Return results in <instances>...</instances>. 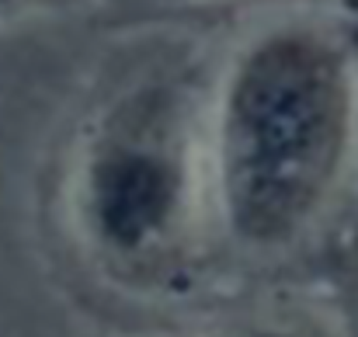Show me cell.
I'll return each mask as SVG.
<instances>
[{
    "instance_id": "cell-1",
    "label": "cell",
    "mask_w": 358,
    "mask_h": 337,
    "mask_svg": "<svg viewBox=\"0 0 358 337\" xmlns=\"http://www.w3.org/2000/svg\"><path fill=\"white\" fill-rule=\"evenodd\" d=\"M206 178L247 254L306 240L358 164V52L334 24L285 17L227 63L209 115Z\"/></svg>"
},
{
    "instance_id": "cell-3",
    "label": "cell",
    "mask_w": 358,
    "mask_h": 337,
    "mask_svg": "<svg viewBox=\"0 0 358 337\" xmlns=\"http://www.w3.org/2000/svg\"><path fill=\"white\" fill-rule=\"evenodd\" d=\"M220 337H334L306 313H254L230 324Z\"/></svg>"
},
{
    "instance_id": "cell-5",
    "label": "cell",
    "mask_w": 358,
    "mask_h": 337,
    "mask_svg": "<svg viewBox=\"0 0 358 337\" xmlns=\"http://www.w3.org/2000/svg\"><path fill=\"white\" fill-rule=\"evenodd\" d=\"M10 3H14V0H0V10H3V7H10Z\"/></svg>"
},
{
    "instance_id": "cell-2",
    "label": "cell",
    "mask_w": 358,
    "mask_h": 337,
    "mask_svg": "<svg viewBox=\"0 0 358 337\" xmlns=\"http://www.w3.org/2000/svg\"><path fill=\"white\" fill-rule=\"evenodd\" d=\"M199 146L185 94L143 80L98 115L77 160V220L115 271H160L188 243Z\"/></svg>"
},
{
    "instance_id": "cell-4",
    "label": "cell",
    "mask_w": 358,
    "mask_h": 337,
    "mask_svg": "<svg viewBox=\"0 0 358 337\" xmlns=\"http://www.w3.org/2000/svg\"><path fill=\"white\" fill-rule=\"evenodd\" d=\"M352 216H355V229H358V164H355V181H352Z\"/></svg>"
}]
</instances>
